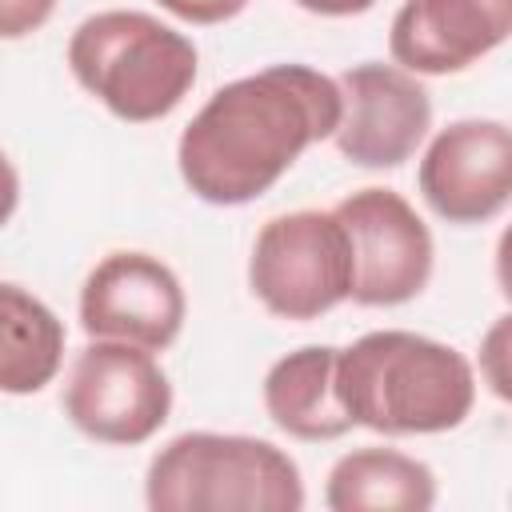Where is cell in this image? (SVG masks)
Instances as JSON below:
<instances>
[{"mask_svg": "<svg viewBox=\"0 0 512 512\" xmlns=\"http://www.w3.org/2000/svg\"><path fill=\"white\" fill-rule=\"evenodd\" d=\"M340 84L308 64H272L208 96L176 144L192 196L236 208L264 196L340 124Z\"/></svg>", "mask_w": 512, "mask_h": 512, "instance_id": "obj_1", "label": "cell"}, {"mask_svg": "<svg viewBox=\"0 0 512 512\" xmlns=\"http://www.w3.org/2000/svg\"><path fill=\"white\" fill-rule=\"evenodd\" d=\"M336 396L352 424L368 432L436 436L468 420L476 372L452 344L380 328L336 352Z\"/></svg>", "mask_w": 512, "mask_h": 512, "instance_id": "obj_2", "label": "cell"}, {"mask_svg": "<svg viewBox=\"0 0 512 512\" xmlns=\"http://www.w3.org/2000/svg\"><path fill=\"white\" fill-rule=\"evenodd\" d=\"M196 44L152 12L108 8L76 24L68 68L112 116L128 124L164 120L196 84Z\"/></svg>", "mask_w": 512, "mask_h": 512, "instance_id": "obj_3", "label": "cell"}, {"mask_svg": "<svg viewBox=\"0 0 512 512\" xmlns=\"http://www.w3.org/2000/svg\"><path fill=\"white\" fill-rule=\"evenodd\" d=\"M144 500L152 512H300L304 480L272 440L184 432L152 456Z\"/></svg>", "mask_w": 512, "mask_h": 512, "instance_id": "obj_4", "label": "cell"}, {"mask_svg": "<svg viewBox=\"0 0 512 512\" xmlns=\"http://www.w3.org/2000/svg\"><path fill=\"white\" fill-rule=\"evenodd\" d=\"M352 244L336 212L272 216L248 256V288L280 320H320L352 296Z\"/></svg>", "mask_w": 512, "mask_h": 512, "instance_id": "obj_5", "label": "cell"}, {"mask_svg": "<svg viewBox=\"0 0 512 512\" xmlns=\"http://www.w3.org/2000/svg\"><path fill=\"white\" fill-rule=\"evenodd\" d=\"M172 412V384L160 360L124 340H92L68 372L64 416L96 444H144Z\"/></svg>", "mask_w": 512, "mask_h": 512, "instance_id": "obj_6", "label": "cell"}, {"mask_svg": "<svg viewBox=\"0 0 512 512\" xmlns=\"http://www.w3.org/2000/svg\"><path fill=\"white\" fill-rule=\"evenodd\" d=\"M336 220L352 244V296L364 308H396L416 300L432 276V232L420 212L392 188H360L344 196Z\"/></svg>", "mask_w": 512, "mask_h": 512, "instance_id": "obj_7", "label": "cell"}, {"mask_svg": "<svg viewBox=\"0 0 512 512\" xmlns=\"http://www.w3.org/2000/svg\"><path fill=\"white\" fill-rule=\"evenodd\" d=\"M180 276L148 252L104 256L80 288V328L92 340H124L144 352H164L184 328Z\"/></svg>", "mask_w": 512, "mask_h": 512, "instance_id": "obj_8", "label": "cell"}, {"mask_svg": "<svg viewBox=\"0 0 512 512\" xmlns=\"http://www.w3.org/2000/svg\"><path fill=\"white\" fill-rule=\"evenodd\" d=\"M340 124L332 132L344 160L360 168H400L432 128L428 88L400 64H356L340 80Z\"/></svg>", "mask_w": 512, "mask_h": 512, "instance_id": "obj_9", "label": "cell"}, {"mask_svg": "<svg viewBox=\"0 0 512 512\" xmlns=\"http://www.w3.org/2000/svg\"><path fill=\"white\" fill-rule=\"evenodd\" d=\"M420 196L448 224H488L512 196V132L504 120H456L420 160Z\"/></svg>", "mask_w": 512, "mask_h": 512, "instance_id": "obj_10", "label": "cell"}, {"mask_svg": "<svg viewBox=\"0 0 512 512\" xmlns=\"http://www.w3.org/2000/svg\"><path fill=\"white\" fill-rule=\"evenodd\" d=\"M512 32V0H404L388 28L392 60L412 76L464 72Z\"/></svg>", "mask_w": 512, "mask_h": 512, "instance_id": "obj_11", "label": "cell"}, {"mask_svg": "<svg viewBox=\"0 0 512 512\" xmlns=\"http://www.w3.org/2000/svg\"><path fill=\"white\" fill-rule=\"evenodd\" d=\"M336 352L332 344H304L268 368L264 408L284 436L320 444L356 428L336 396Z\"/></svg>", "mask_w": 512, "mask_h": 512, "instance_id": "obj_12", "label": "cell"}, {"mask_svg": "<svg viewBox=\"0 0 512 512\" xmlns=\"http://www.w3.org/2000/svg\"><path fill=\"white\" fill-rule=\"evenodd\" d=\"M324 504L332 512H428L436 504V476L424 460L372 444L332 464Z\"/></svg>", "mask_w": 512, "mask_h": 512, "instance_id": "obj_13", "label": "cell"}, {"mask_svg": "<svg viewBox=\"0 0 512 512\" xmlns=\"http://www.w3.org/2000/svg\"><path fill=\"white\" fill-rule=\"evenodd\" d=\"M64 364L60 316L20 284L0 280V392L32 396Z\"/></svg>", "mask_w": 512, "mask_h": 512, "instance_id": "obj_14", "label": "cell"}, {"mask_svg": "<svg viewBox=\"0 0 512 512\" xmlns=\"http://www.w3.org/2000/svg\"><path fill=\"white\" fill-rule=\"evenodd\" d=\"M56 0H0V40H24L48 24Z\"/></svg>", "mask_w": 512, "mask_h": 512, "instance_id": "obj_15", "label": "cell"}, {"mask_svg": "<svg viewBox=\"0 0 512 512\" xmlns=\"http://www.w3.org/2000/svg\"><path fill=\"white\" fill-rule=\"evenodd\" d=\"M184 24H224L248 8V0H156Z\"/></svg>", "mask_w": 512, "mask_h": 512, "instance_id": "obj_16", "label": "cell"}, {"mask_svg": "<svg viewBox=\"0 0 512 512\" xmlns=\"http://www.w3.org/2000/svg\"><path fill=\"white\" fill-rule=\"evenodd\" d=\"M504 344H508V316H500L492 324V332L484 336V352H480V372L488 380V388L508 400V372H504Z\"/></svg>", "mask_w": 512, "mask_h": 512, "instance_id": "obj_17", "label": "cell"}, {"mask_svg": "<svg viewBox=\"0 0 512 512\" xmlns=\"http://www.w3.org/2000/svg\"><path fill=\"white\" fill-rule=\"evenodd\" d=\"M16 204H20V176H16L12 160L0 152V228L12 220Z\"/></svg>", "mask_w": 512, "mask_h": 512, "instance_id": "obj_18", "label": "cell"}, {"mask_svg": "<svg viewBox=\"0 0 512 512\" xmlns=\"http://www.w3.org/2000/svg\"><path fill=\"white\" fill-rule=\"evenodd\" d=\"M292 4L304 8V12H312V16H360L376 0H292Z\"/></svg>", "mask_w": 512, "mask_h": 512, "instance_id": "obj_19", "label": "cell"}]
</instances>
